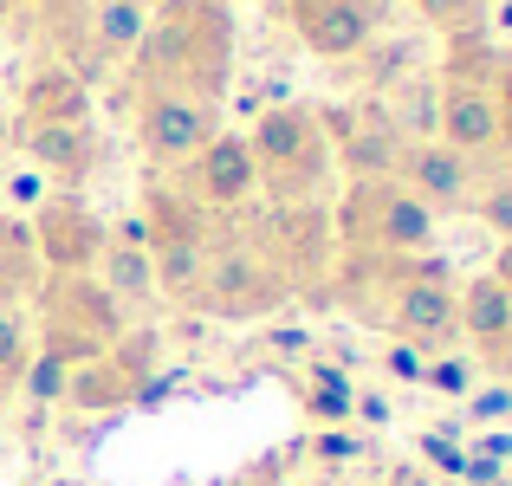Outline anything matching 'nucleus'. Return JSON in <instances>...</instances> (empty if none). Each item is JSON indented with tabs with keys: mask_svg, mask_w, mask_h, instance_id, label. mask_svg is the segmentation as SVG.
<instances>
[{
	"mask_svg": "<svg viewBox=\"0 0 512 486\" xmlns=\"http://www.w3.org/2000/svg\"><path fill=\"white\" fill-rule=\"evenodd\" d=\"M130 59H137L143 91L175 85L221 104L234 78V20L221 0H150V33Z\"/></svg>",
	"mask_w": 512,
	"mask_h": 486,
	"instance_id": "nucleus-1",
	"label": "nucleus"
},
{
	"mask_svg": "<svg viewBox=\"0 0 512 486\" xmlns=\"http://www.w3.org/2000/svg\"><path fill=\"white\" fill-rule=\"evenodd\" d=\"M247 150H253V169H260V188L279 208L312 201L331 175V143H325V124H318V104H273V111H260Z\"/></svg>",
	"mask_w": 512,
	"mask_h": 486,
	"instance_id": "nucleus-2",
	"label": "nucleus"
},
{
	"mask_svg": "<svg viewBox=\"0 0 512 486\" xmlns=\"http://www.w3.org/2000/svg\"><path fill=\"white\" fill-rule=\"evenodd\" d=\"M435 208L409 195L402 182H350L338 214H331V234L344 240V253H383V260H415V253L435 247Z\"/></svg>",
	"mask_w": 512,
	"mask_h": 486,
	"instance_id": "nucleus-3",
	"label": "nucleus"
},
{
	"mask_svg": "<svg viewBox=\"0 0 512 486\" xmlns=\"http://www.w3.org/2000/svg\"><path fill=\"white\" fill-rule=\"evenodd\" d=\"M39 350L59 363H91L124 337V305L91 273H46L39 279Z\"/></svg>",
	"mask_w": 512,
	"mask_h": 486,
	"instance_id": "nucleus-4",
	"label": "nucleus"
},
{
	"mask_svg": "<svg viewBox=\"0 0 512 486\" xmlns=\"http://www.w3.org/2000/svg\"><path fill=\"white\" fill-rule=\"evenodd\" d=\"M292 299V279L273 266V253L260 240H221L208 247V273H201V292L195 305L214 318H234V324H253V318H273L279 305Z\"/></svg>",
	"mask_w": 512,
	"mask_h": 486,
	"instance_id": "nucleus-5",
	"label": "nucleus"
},
{
	"mask_svg": "<svg viewBox=\"0 0 512 486\" xmlns=\"http://www.w3.org/2000/svg\"><path fill=\"white\" fill-rule=\"evenodd\" d=\"M383 331H396V344H422L428 357L454 344V331H461V286L448 279V260H422L415 253L402 286L383 305Z\"/></svg>",
	"mask_w": 512,
	"mask_h": 486,
	"instance_id": "nucleus-6",
	"label": "nucleus"
},
{
	"mask_svg": "<svg viewBox=\"0 0 512 486\" xmlns=\"http://www.w3.org/2000/svg\"><path fill=\"white\" fill-rule=\"evenodd\" d=\"M156 363H163V337H156V324H124V337H117L104 357L78 363L72 383H65V402L72 409H124V402H137L143 389H150Z\"/></svg>",
	"mask_w": 512,
	"mask_h": 486,
	"instance_id": "nucleus-7",
	"label": "nucleus"
},
{
	"mask_svg": "<svg viewBox=\"0 0 512 486\" xmlns=\"http://www.w3.org/2000/svg\"><path fill=\"white\" fill-rule=\"evenodd\" d=\"M214 137H221V104L214 98H195V91H175V85H150L137 98V143L163 169L195 162Z\"/></svg>",
	"mask_w": 512,
	"mask_h": 486,
	"instance_id": "nucleus-8",
	"label": "nucleus"
},
{
	"mask_svg": "<svg viewBox=\"0 0 512 486\" xmlns=\"http://www.w3.org/2000/svg\"><path fill=\"white\" fill-rule=\"evenodd\" d=\"M318 124H325V143H338L331 156L344 162L350 182H396V156L409 137L389 124L383 104H325Z\"/></svg>",
	"mask_w": 512,
	"mask_h": 486,
	"instance_id": "nucleus-9",
	"label": "nucleus"
},
{
	"mask_svg": "<svg viewBox=\"0 0 512 486\" xmlns=\"http://www.w3.org/2000/svg\"><path fill=\"white\" fill-rule=\"evenodd\" d=\"M26 227H33V253H39L46 273H91L98 253L111 247V227H104L78 195H46Z\"/></svg>",
	"mask_w": 512,
	"mask_h": 486,
	"instance_id": "nucleus-10",
	"label": "nucleus"
},
{
	"mask_svg": "<svg viewBox=\"0 0 512 486\" xmlns=\"http://www.w3.org/2000/svg\"><path fill=\"white\" fill-rule=\"evenodd\" d=\"M396 182L409 188L422 208L461 214L467 201H474V188H480V169H474L461 150H448V143L415 137V143H402V156H396Z\"/></svg>",
	"mask_w": 512,
	"mask_h": 486,
	"instance_id": "nucleus-11",
	"label": "nucleus"
},
{
	"mask_svg": "<svg viewBox=\"0 0 512 486\" xmlns=\"http://www.w3.org/2000/svg\"><path fill=\"white\" fill-rule=\"evenodd\" d=\"M286 7L318 59H363L383 26V7H370V0H286Z\"/></svg>",
	"mask_w": 512,
	"mask_h": 486,
	"instance_id": "nucleus-12",
	"label": "nucleus"
},
{
	"mask_svg": "<svg viewBox=\"0 0 512 486\" xmlns=\"http://www.w3.org/2000/svg\"><path fill=\"white\" fill-rule=\"evenodd\" d=\"M260 247L273 253V266L292 279V292L305 286V279H318L331 266V247H338V234H331V214L318 208V201H292V208L273 214V227L260 234Z\"/></svg>",
	"mask_w": 512,
	"mask_h": 486,
	"instance_id": "nucleus-13",
	"label": "nucleus"
},
{
	"mask_svg": "<svg viewBox=\"0 0 512 486\" xmlns=\"http://www.w3.org/2000/svg\"><path fill=\"white\" fill-rule=\"evenodd\" d=\"M188 195H195L201 208H240V201L260 195V169H253L247 137L221 130V137H214L208 150L188 162Z\"/></svg>",
	"mask_w": 512,
	"mask_h": 486,
	"instance_id": "nucleus-14",
	"label": "nucleus"
},
{
	"mask_svg": "<svg viewBox=\"0 0 512 486\" xmlns=\"http://www.w3.org/2000/svg\"><path fill=\"white\" fill-rule=\"evenodd\" d=\"M435 143L461 150L467 162L500 150V104H493L487 91H474V85H441V98H435Z\"/></svg>",
	"mask_w": 512,
	"mask_h": 486,
	"instance_id": "nucleus-15",
	"label": "nucleus"
},
{
	"mask_svg": "<svg viewBox=\"0 0 512 486\" xmlns=\"http://www.w3.org/2000/svg\"><path fill=\"white\" fill-rule=\"evenodd\" d=\"M20 150L33 156L39 175H59V182H85L104 162V137L91 124H20Z\"/></svg>",
	"mask_w": 512,
	"mask_h": 486,
	"instance_id": "nucleus-16",
	"label": "nucleus"
},
{
	"mask_svg": "<svg viewBox=\"0 0 512 486\" xmlns=\"http://www.w3.org/2000/svg\"><path fill=\"white\" fill-rule=\"evenodd\" d=\"M461 337H474V357L500 370L506 363V344H512V292L500 286L493 273L467 279L461 286Z\"/></svg>",
	"mask_w": 512,
	"mask_h": 486,
	"instance_id": "nucleus-17",
	"label": "nucleus"
},
{
	"mask_svg": "<svg viewBox=\"0 0 512 486\" xmlns=\"http://www.w3.org/2000/svg\"><path fill=\"white\" fill-rule=\"evenodd\" d=\"M20 117L26 124H91V85L72 65H39L20 91Z\"/></svg>",
	"mask_w": 512,
	"mask_h": 486,
	"instance_id": "nucleus-18",
	"label": "nucleus"
},
{
	"mask_svg": "<svg viewBox=\"0 0 512 486\" xmlns=\"http://www.w3.org/2000/svg\"><path fill=\"white\" fill-rule=\"evenodd\" d=\"M208 234H169V240H150V266H156V292L175 305H195L201 292V273H208Z\"/></svg>",
	"mask_w": 512,
	"mask_h": 486,
	"instance_id": "nucleus-19",
	"label": "nucleus"
},
{
	"mask_svg": "<svg viewBox=\"0 0 512 486\" xmlns=\"http://www.w3.org/2000/svg\"><path fill=\"white\" fill-rule=\"evenodd\" d=\"M98 279L117 305H150L156 299V266H150V247H130V240H111L98 253Z\"/></svg>",
	"mask_w": 512,
	"mask_h": 486,
	"instance_id": "nucleus-20",
	"label": "nucleus"
},
{
	"mask_svg": "<svg viewBox=\"0 0 512 486\" xmlns=\"http://www.w3.org/2000/svg\"><path fill=\"white\" fill-rule=\"evenodd\" d=\"M39 292V253H33V227L26 221H0V305L20 312V299Z\"/></svg>",
	"mask_w": 512,
	"mask_h": 486,
	"instance_id": "nucleus-21",
	"label": "nucleus"
},
{
	"mask_svg": "<svg viewBox=\"0 0 512 486\" xmlns=\"http://www.w3.org/2000/svg\"><path fill=\"white\" fill-rule=\"evenodd\" d=\"M500 46H506V39H493L487 26L454 33L448 39V72H441V85H474V91H487L493 85V65H500Z\"/></svg>",
	"mask_w": 512,
	"mask_h": 486,
	"instance_id": "nucleus-22",
	"label": "nucleus"
},
{
	"mask_svg": "<svg viewBox=\"0 0 512 486\" xmlns=\"http://www.w3.org/2000/svg\"><path fill=\"white\" fill-rule=\"evenodd\" d=\"M350 376L338 363H312L305 370V415H318V422H350Z\"/></svg>",
	"mask_w": 512,
	"mask_h": 486,
	"instance_id": "nucleus-23",
	"label": "nucleus"
},
{
	"mask_svg": "<svg viewBox=\"0 0 512 486\" xmlns=\"http://www.w3.org/2000/svg\"><path fill=\"white\" fill-rule=\"evenodd\" d=\"M422 383L435 389V396H448V402H467V389L480 383V357H454V350H435V357H428V370H422Z\"/></svg>",
	"mask_w": 512,
	"mask_h": 486,
	"instance_id": "nucleus-24",
	"label": "nucleus"
},
{
	"mask_svg": "<svg viewBox=\"0 0 512 486\" xmlns=\"http://www.w3.org/2000/svg\"><path fill=\"white\" fill-rule=\"evenodd\" d=\"M415 13H422L428 26H441V33H474V26H487V7L493 0H409Z\"/></svg>",
	"mask_w": 512,
	"mask_h": 486,
	"instance_id": "nucleus-25",
	"label": "nucleus"
},
{
	"mask_svg": "<svg viewBox=\"0 0 512 486\" xmlns=\"http://www.w3.org/2000/svg\"><path fill=\"white\" fill-rule=\"evenodd\" d=\"M65 383H72V363H59V357H26V370H20V389L39 402V409H52V402H65Z\"/></svg>",
	"mask_w": 512,
	"mask_h": 486,
	"instance_id": "nucleus-26",
	"label": "nucleus"
},
{
	"mask_svg": "<svg viewBox=\"0 0 512 486\" xmlns=\"http://www.w3.org/2000/svg\"><path fill=\"white\" fill-rule=\"evenodd\" d=\"M26 357H33V337H26V318L13 312V305H0V389L20 383Z\"/></svg>",
	"mask_w": 512,
	"mask_h": 486,
	"instance_id": "nucleus-27",
	"label": "nucleus"
},
{
	"mask_svg": "<svg viewBox=\"0 0 512 486\" xmlns=\"http://www.w3.org/2000/svg\"><path fill=\"white\" fill-rule=\"evenodd\" d=\"M467 208H474L500 240H512V175H487V182L474 188V201H467Z\"/></svg>",
	"mask_w": 512,
	"mask_h": 486,
	"instance_id": "nucleus-28",
	"label": "nucleus"
},
{
	"mask_svg": "<svg viewBox=\"0 0 512 486\" xmlns=\"http://www.w3.org/2000/svg\"><path fill=\"white\" fill-rule=\"evenodd\" d=\"M467 422H512V383H474L467 389Z\"/></svg>",
	"mask_w": 512,
	"mask_h": 486,
	"instance_id": "nucleus-29",
	"label": "nucleus"
},
{
	"mask_svg": "<svg viewBox=\"0 0 512 486\" xmlns=\"http://www.w3.org/2000/svg\"><path fill=\"white\" fill-rule=\"evenodd\" d=\"M487 98L500 104V143L512 150V46H500V65H493V85H487Z\"/></svg>",
	"mask_w": 512,
	"mask_h": 486,
	"instance_id": "nucleus-30",
	"label": "nucleus"
},
{
	"mask_svg": "<svg viewBox=\"0 0 512 486\" xmlns=\"http://www.w3.org/2000/svg\"><path fill=\"white\" fill-rule=\"evenodd\" d=\"M383 370L396 376V383H422L428 350H422V344H389V350H383Z\"/></svg>",
	"mask_w": 512,
	"mask_h": 486,
	"instance_id": "nucleus-31",
	"label": "nucleus"
},
{
	"mask_svg": "<svg viewBox=\"0 0 512 486\" xmlns=\"http://www.w3.org/2000/svg\"><path fill=\"white\" fill-rule=\"evenodd\" d=\"M0 188H7L13 208H39V201H46V175H39V169H13V175H0Z\"/></svg>",
	"mask_w": 512,
	"mask_h": 486,
	"instance_id": "nucleus-32",
	"label": "nucleus"
},
{
	"mask_svg": "<svg viewBox=\"0 0 512 486\" xmlns=\"http://www.w3.org/2000/svg\"><path fill=\"white\" fill-rule=\"evenodd\" d=\"M422 454L441 467V474H467V454L454 448V435H448V428H428V435H422Z\"/></svg>",
	"mask_w": 512,
	"mask_h": 486,
	"instance_id": "nucleus-33",
	"label": "nucleus"
},
{
	"mask_svg": "<svg viewBox=\"0 0 512 486\" xmlns=\"http://www.w3.org/2000/svg\"><path fill=\"white\" fill-rule=\"evenodd\" d=\"M312 448H318V461H350V454H357V435H344V428H331V435H318Z\"/></svg>",
	"mask_w": 512,
	"mask_h": 486,
	"instance_id": "nucleus-34",
	"label": "nucleus"
},
{
	"mask_svg": "<svg viewBox=\"0 0 512 486\" xmlns=\"http://www.w3.org/2000/svg\"><path fill=\"white\" fill-rule=\"evenodd\" d=\"M350 415H363V422H389V402L383 396H350Z\"/></svg>",
	"mask_w": 512,
	"mask_h": 486,
	"instance_id": "nucleus-35",
	"label": "nucleus"
},
{
	"mask_svg": "<svg viewBox=\"0 0 512 486\" xmlns=\"http://www.w3.org/2000/svg\"><path fill=\"white\" fill-rule=\"evenodd\" d=\"M480 461L506 467V461H512V435H487V441H480Z\"/></svg>",
	"mask_w": 512,
	"mask_h": 486,
	"instance_id": "nucleus-36",
	"label": "nucleus"
},
{
	"mask_svg": "<svg viewBox=\"0 0 512 486\" xmlns=\"http://www.w3.org/2000/svg\"><path fill=\"white\" fill-rule=\"evenodd\" d=\"M487 33H493V39L512 33V0H493V7H487Z\"/></svg>",
	"mask_w": 512,
	"mask_h": 486,
	"instance_id": "nucleus-37",
	"label": "nucleus"
},
{
	"mask_svg": "<svg viewBox=\"0 0 512 486\" xmlns=\"http://www.w3.org/2000/svg\"><path fill=\"white\" fill-rule=\"evenodd\" d=\"M493 279L512 292V240H500V253H493Z\"/></svg>",
	"mask_w": 512,
	"mask_h": 486,
	"instance_id": "nucleus-38",
	"label": "nucleus"
},
{
	"mask_svg": "<svg viewBox=\"0 0 512 486\" xmlns=\"http://www.w3.org/2000/svg\"><path fill=\"white\" fill-rule=\"evenodd\" d=\"M389 486H428V474H415V467H396V474H389Z\"/></svg>",
	"mask_w": 512,
	"mask_h": 486,
	"instance_id": "nucleus-39",
	"label": "nucleus"
},
{
	"mask_svg": "<svg viewBox=\"0 0 512 486\" xmlns=\"http://www.w3.org/2000/svg\"><path fill=\"white\" fill-rule=\"evenodd\" d=\"M7 7H33V0H7Z\"/></svg>",
	"mask_w": 512,
	"mask_h": 486,
	"instance_id": "nucleus-40",
	"label": "nucleus"
},
{
	"mask_svg": "<svg viewBox=\"0 0 512 486\" xmlns=\"http://www.w3.org/2000/svg\"><path fill=\"white\" fill-rule=\"evenodd\" d=\"M7 13H13V7H7V0H0V20H7Z\"/></svg>",
	"mask_w": 512,
	"mask_h": 486,
	"instance_id": "nucleus-41",
	"label": "nucleus"
},
{
	"mask_svg": "<svg viewBox=\"0 0 512 486\" xmlns=\"http://www.w3.org/2000/svg\"><path fill=\"white\" fill-rule=\"evenodd\" d=\"M370 7H389V0H370Z\"/></svg>",
	"mask_w": 512,
	"mask_h": 486,
	"instance_id": "nucleus-42",
	"label": "nucleus"
},
{
	"mask_svg": "<svg viewBox=\"0 0 512 486\" xmlns=\"http://www.w3.org/2000/svg\"><path fill=\"white\" fill-rule=\"evenodd\" d=\"M221 7H227V0H221Z\"/></svg>",
	"mask_w": 512,
	"mask_h": 486,
	"instance_id": "nucleus-43",
	"label": "nucleus"
}]
</instances>
